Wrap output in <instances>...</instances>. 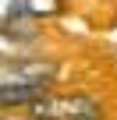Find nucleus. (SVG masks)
I'll use <instances>...</instances> for the list:
<instances>
[{"instance_id":"nucleus-1","label":"nucleus","mask_w":117,"mask_h":120,"mask_svg":"<svg viewBox=\"0 0 117 120\" xmlns=\"http://www.w3.org/2000/svg\"><path fill=\"white\" fill-rule=\"evenodd\" d=\"M32 120H103V109L89 95H53L43 92L32 99Z\"/></svg>"},{"instance_id":"nucleus-2","label":"nucleus","mask_w":117,"mask_h":120,"mask_svg":"<svg viewBox=\"0 0 117 120\" xmlns=\"http://www.w3.org/2000/svg\"><path fill=\"white\" fill-rule=\"evenodd\" d=\"M64 11V0H0V28H18L25 18H53Z\"/></svg>"},{"instance_id":"nucleus-3","label":"nucleus","mask_w":117,"mask_h":120,"mask_svg":"<svg viewBox=\"0 0 117 120\" xmlns=\"http://www.w3.org/2000/svg\"><path fill=\"white\" fill-rule=\"evenodd\" d=\"M46 85H18V81H0V109L4 106H18V102H32L36 95H43Z\"/></svg>"},{"instance_id":"nucleus-4","label":"nucleus","mask_w":117,"mask_h":120,"mask_svg":"<svg viewBox=\"0 0 117 120\" xmlns=\"http://www.w3.org/2000/svg\"><path fill=\"white\" fill-rule=\"evenodd\" d=\"M21 39H25V35H21ZM21 39H18L11 28H0V60L14 56V53H18V46H21Z\"/></svg>"}]
</instances>
